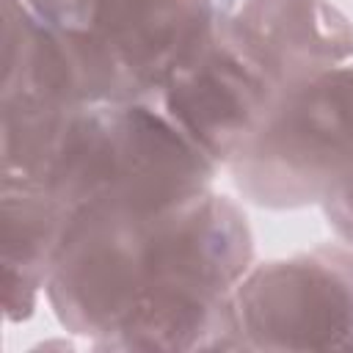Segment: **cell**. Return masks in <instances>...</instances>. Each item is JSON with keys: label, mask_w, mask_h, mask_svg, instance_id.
<instances>
[{"label": "cell", "mask_w": 353, "mask_h": 353, "mask_svg": "<svg viewBox=\"0 0 353 353\" xmlns=\"http://www.w3.org/2000/svg\"><path fill=\"white\" fill-rule=\"evenodd\" d=\"M171 108L207 152L234 149L265 105V58L251 47L196 52L174 77Z\"/></svg>", "instance_id": "2"}, {"label": "cell", "mask_w": 353, "mask_h": 353, "mask_svg": "<svg viewBox=\"0 0 353 353\" xmlns=\"http://www.w3.org/2000/svg\"><path fill=\"white\" fill-rule=\"evenodd\" d=\"M251 301L254 325L265 334H281L287 345L295 334H306L303 345H314V334H339L353 325L345 284L320 268H287L276 281H265Z\"/></svg>", "instance_id": "4"}, {"label": "cell", "mask_w": 353, "mask_h": 353, "mask_svg": "<svg viewBox=\"0 0 353 353\" xmlns=\"http://www.w3.org/2000/svg\"><path fill=\"white\" fill-rule=\"evenodd\" d=\"M334 199H336L339 226L353 237V163H350V171L339 176V182L334 185Z\"/></svg>", "instance_id": "5"}, {"label": "cell", "mask_w": 353, "mask_h": 353, "mask_svg": "<svg viewBox=\"0 0 353 353\" xmlns=\"http://www.w3.org/2000/svg\"><path fill=\"white\" fill-rule=\"evenodd\" d=\"M254 163H265V185L276 196L331 182L339 165H350L353 72L325 74L295 97L256 141Z\"/></svg>", "instance_id": "1"}, {"label": "cell", "mask_w": 353, "mask_h": 353, "mask_svg": "<svg viewBox=\"0 0 353 353\" xmlns=\"http://www.w3.org/2000/svg\"><path fill=\"white\" fill-rule=\"evenodd\" d=\"M99 44L110 55L102 66L121 63L135 77H174L199 50L207 22L201 0H97Z\"/></svg>", "instance_id": "3"}]
</instances>
